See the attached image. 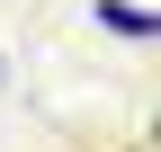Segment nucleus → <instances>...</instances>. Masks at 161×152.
<instances>
[{
  "label": "nucleus",
  "mask_w": 161,
  "mask_h": 152,
  "mask_svg": "<svg viewBox=\"0 0 161 152\" xmlns=\"http://www.w3.org/2000/svg\"><path fill=\"white\" fill-rule=\"evenodd\" d=\"M98 27H116V36H134V45H143V36H152V18L134 9V0H98Z\"/></svg>",
  "instance_id": "f257e3e1"
}]
</instances>
